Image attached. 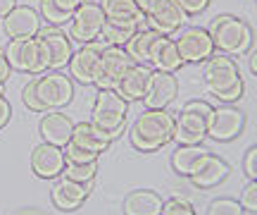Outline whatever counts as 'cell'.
Here are the masks:
<instances>
[{
    "label": "cell",
    "instance_id": "9c48e42d",
    "mask_svg": "<svg viewBox=\"0 0 257 215\" xmlns=\"http://www.w3.org/2000/svg\"><path fill=\"white\" fill-rule=\"evenodd\" d=\"M134 65H136V60L128 55V50L124 46H105L100 53V67H98L93 84L98 89H117L121 77Z\"/></svg>",
    "mask_w": 257,
    "mask_h": 215
},
{
    "label": "cell",
    "instance_id": "4316f807",
    "mask_svg": "<svg viewBox=\"0 0 257 215\" xmlns=\"http://www.w3.org/2000/svg\"><path fill=\"white\" fill-rule=\"evenodd\" d=\"M157 38H160V34H157V31H153V29H148V27H141V29H136V31H134V36L128 38V43L124 48H126L128 55L134 57L136 62L148 65L150 50H153V46H155Z\"/></svg>",
    "mask_w": 257,
    "mask_h": 215
},
{
    "label": "cell",
    "instance_id": "836d02e7",
    "mask_svg": "<svg viewBox=\"0 0 257 215\" xmlns=\"http://www.w3.org/2000/svg\"><path fill=\"white\" fill-rule=\"evenodd\" d=\"M64 158H67V163H95L100 156H98V153H91V151L76 149V146H72V144H67V146H64Z\"/></svg>",
    "mask_w": 257,
    "mask_h": 215
},
{
    "label": "cell",
    "instance_id": "8992f818",
    "mask_svg": "<svg viewBox=\"0 0 257 215\" xmlns=\"http://www.w3.org/2000/svg\"><path fill=\"white\" fill-rule=\"evenodd\" d=\"M212 105L207 101H188L181 108L174 124V141L176 144H202L207 136V120H210Z\"/></svg>",
    "mask_w": 257,
    "mask_h": 215
},
{
    "label": "cell",
    "instance_id": "d6a6232c",
    "mask_svg": "<svg viewBox=\"0 0 257 215\" xmlns=\"http://www.w3.org/2000/svg\"><path fill=\"white\" fill-rule=\"evenodd\" d=\"M238 203L245 213H257V179H248V184L240 191Z\"/></svg>",
    "mask_w": 257,
    "mask_h": 215
},
{
    "label": "cell",
    "instance_id": "f35d334b",
    "mask_svg": "<svg viewBox=\"0 0 257 215\" xmlns=\"http://www.w3.org/2000/svg\"><path fill=\"white\" fill-rule=\"evenodd\" d=\"M10 77H12V67H10L8 57H5V50L0 48V84L5 86V82H8Z\"/></svg>",
    "mask_w": 257,
    "mask_h": 215
},
{
    "label": "cell",
    "instance_id": "ee69618b",
    "mask_svg": "<svg viewBox=\"0 0 257 215\" xmlns=\"http://www.w3.org/2000/svg\"><path fill=\"white\" fill-rule=\"evenodd\" d=\"M79 3H81V0H79Z\"/></svg>",
    "mask_w": 257,
    "mask_h": 215
},
{
    "label": "cell",
    "instance_id": "74e56055",
    "mask_svg": "<svg viewBox=\"0 0 257 215\" xmlns=\"http://www.w3.org/2000/svg\"><path fill=\"white\" fill-rule=\"evenodd\" d=\"M10 117H12V105L5 96H0V129H5L8 127Z\"/></svg>",
    "mask_w": 257,
    "mask_h": 215
},
{
    "label": "cell",
    "instance_id": "8fae6325",
    "mask_svg": "<svg viewBox=\"0 0 257 215\" xmlns=\"http://www.w3.org/2000/svg\"><path fill=\"white\" fill-rule=\"evenodd\" d=\"M176 48L184 57V62H205L210 55H214V41L210 31L202 27H184L176 34Z\"/></svg>",
    "mask_w": 257,
    "mask_h": 215
},
{
    "label": "cell",
    "instance_id": "e575fe53",
    "mask_svg": "<svg viewBox=\"0 0 257 215\" xmlns=\"http://www.w3.org/2000/svg\"><path fill=\"white\" fill-rule=\"evenodd\" d=\"M22 103L27 105L31 112H41V115H43V105H41V101H38V96H36L34 79H31V82H29V84L22 89Z\"/></svg>",
    "mask_w": 257,
    "mask_h": 215
},
{
    "label": "cell",
    "instance_id": "8d00e7d4",
    "mask_svg": "<svg viewBox=\"0 0 257 215\" xmlns=\"http://www.w3.org/2000/svg\"><path fill=\"white\" fill-rule=\"evenodd\" d=\"M243 170H245V177L248 179H255L257 177V144L250 146L245 158H243Z\"/></svg>",
    "mask_w": 257,
    "mask_h": 215
},
{
    "label": "cell",
    "instance_id": "3957f363",
    "mask_svg": "<svg viewBox=\"0 0 257 215\" xmlns=\"http://www.w3.org/2000/svg\"><path fill=\"white\" fill-rule=\"evenodd\" d=\"M5 57L12 69L27 75H43L50 69V53L41 36L34 38H10L5 46Z\"/></svg>",
    "mask_w": 257,
    "mask_h": 215
},
{
    "label": "cell",
    "instance_id": "4fadbf2b",
    "mask_svg": "<svg viewBox=\"0 0 257 215\" xmlns=\"http://www.w3.org/2000/svg\"><path fill=\"white\" fill-rule=\"evenodd\" d=\"M186 12L176 5V0H160L146 15V27L160 36H174L179 29L186 27Z\"/></svg>",
    "mask_w": 257,
    "mask_h": 215
},
{
    "label": "cell",
    "instance_id": "277c9868",
    "mask_svg": "<svg viewBox=\"0 0 257 215\" xmlns=\"http://www.w3.org/2000/svg\"><path fill=\"white\" fill-rule=\"evenodd\" d=\"M128 115V101H124L114 89H98L95 101L91 108V124L98 129L112 134L114 139L119 136V131L126 124Z\"/></svg>",
    "mask_w": 257,
    "mask_h": 215
},
{
    "label": "cell",
    "instance_id": "44dd1931",
    "mask_svg": "<svg viewBox=\"0 0 257 215\" xmlns=\"http://www.w3.org/2000/svg\"><path fill=\"white\" fill-rule=\"evenodd\" d=\"M148 65L153 67V69H162V72H172V75H176V72L186 65L181 53H179V48H176L174 36H160L157 38L153 50H150Z\"/></svg>",
    "mask_w": 257,
    "mask_h": 215
},
{
    "label": "cell",
    "instance_id": "1f68e13d",
    "mask_svg": "<svg viewBox=\"0 0 257 215\" xmlns=\"http://www.w3.org/2000/svg\"><path fill=\"white\" fill-rule=\"evenodd\" d=\"M160 215H198V213H195V208H193V203L188 198L174 196V198H169V201L162 203Z\"/></svg>",
    "mask_w": 257,
    "mask_h": 215
},
{
    "label": "cell",
    "instance_id": "4dcf8cb0",
    "mask_svg": "<svg viewBox=\"0 0 257 215\" xmlns=\"http://www.w3.org/2000/svg\"><path fill=\"white\" fill-rule=\"evenodd\" d=\"M207 215H245V210L233 198H214L207 206Z\"/></svg>",
    "mask_w": 257,
    "mask_h": 215
},
{
    "label": "cell",
    "instance_id": "7a4b0ae2",
    "mask_svg": "<svg viewBox=\"0 0 257 215\" xmlns=\"http://www.w3.org/2000/svg\"><path fill=\"white\" fill-rule=\"evenodd\" d=\"M210 36L214 41V50H219L224 55L240 57L245 55L252 46V27L245 19L233 17V15H219L210 24Z\"/></svg>",
    "mask_w": 257,
    "mask_h": 215
},
{
    "label": "cell",
    "instance_id": "7c38bea8",
    "mask_svg": "<svg viewBox=\"0 0 257 215\" xmlns=\"http://www.w3.org/2000/svg\"><path fill=\"white\" fill-rule=\"evenodd\" d=\"M105 43L102 41H91V43H83L79 46V50H74L72 60H69V77L72 82H79V84L88 86L95 82V75H98V67H100V53Z\"/></svg>",
    "mask_w": 257,
    "mask_h": 215
},
{
    "label": "cell",
    "instance_id": "f546056e",
    "mask_svg": "<svg viewBox=\"0 0 257 215\" xmlns=\"http://www.w3.org/2000/svg\"><path fill=\"white\" fill-rule=\"evenodd\" d=\"M38 15H41V19H46L48 24H53V27H60V24H64V22H69V19H72V12L62 10L55 0H41V10H38Z\"/></svg>",
    "mask_w": 257,
    "mask_h": 215
},
{
    "label": "cell",
    "instance_id": "ac0fdd59",
    "mask_svg": "<svg viewBox=\"0 0 257 215\" xmlns=\"http://www.w3.org/2000/svg\"><path fill=\"white\" fill-rule=\"evenodd\" d=\"M229 172L231 170H229V163H226V160L219 158V156H214V153H207V156L198 163V168L193 170V175L188 179H191L193 187H198V189H214L229 177Z\"/></svg>",
    "mask_w": 257,
    "mask_h": 215
},
{
    "label": "cell",
    "instance_id": "83f0119b",
    "mask_svg": "<svg viewBox=\"0 0 257 215\" xmlns=\"http://www.w3.org/2000/svg\"><path fill=\"white\" fill-rule=\"evenodd\" d=\"M98 175V160L95 163H67L60 177L74 179V182H81V184H91Z\"/></svg>",
    "mask_w": 257,
    "mask_h": 215
},
{
    "label": "cell",
    "instance_id": "603a6c76",
    "mask_svg": "<svg viewBox=\"0 0 257 215\" xmlns=\"http://www.w3.org/2000/svg\"><path fill=\"white\" fill-rule=\"evenodd\" d=\"M150 75H153V67L150 65H136L128 69L126 75L121 77V82L117 84V94L124 98V101H143L146 98V91H148V84H150Z\"/></svg>",
    "mask_w": 257,
    "mask_h": 215
},
{
    "label": "cell",
    "instance_id": "5b68a950",
    "mask_svg": "<svg viewBox=\"0 0 257 215\" xmlns=\"http://www.w3.org/2000/svg\"><path fill=\"white\" fill-rule=\"evenodd\" d=\"M240 82H243L240 79V69L231 55L214 53V55L205 60V65H202V84H205V91L212 94L214 98L224 96Z\"/></svg>",
    "mask_w": 257,
    "mask_h": 215
},
{
    "label": "cell",
    "instance_id": "ba28073f",
    "mask_svg": "<svg viewBox=\"0 0 257 215\" xmlns=\"http://www.w3.org/2000/svg\"><path fill=\"white\" fill-rule=\"evenodd\" d=\"M105 22L107 19H105V12H102L100 3H95V0H81L79 8L74 10L72 19H69V38L79 41V46L98 41Z\"/></svg>",
    "mask_w": 257,
    "mask_h": 215
},
{
    "label": "cell",
    "instance_id": "9a60e30c",
    "mask_svg": "<svg viewBox=\"0 0 257 215\" xmlns=\"http://www.w3.org/2000/svg\"><path fill=\"white\" fill-rule=\"evenodd\" d=\"M64 165H67V158H64V149L60 146L41 141L31 151V170L41 179H57L62 175Z\"/></svg>",
    "mask_w": 257,
    "mask_h": 215
},
{
    "label": "cell",
    "instance_id": "cb8c5ba5",
    "mask_svg": "<svg viewBox=\"0 0 257 215\" xmlns=\"http://www.w3.org/2000/svg\"><path fill=\"white\" fill-rule=\"evenodd\" d=\"M38 36L43 38V43L48 46V53H50V69H62V67L69 65V60H72V55H74V46H72V38L67 36L64 31L53 27V29L41 31Z\"/></svg>",
    "mask_w": 257,
    "mask_h": 215
},
{
    "label": "cell",
    "instance_id": "f1b7e54d",
    "mask_svg": "<svg viewBox=\"0 0 257 215\" xmlns=\"http://www.w3.org/2000/svg\"><path fill=\"white\" fill-rule=\"evenodd\" d=\"M134 36V29L119 27V24H112V22H105V27L100 31V38L105 46H126L128 38Z\"/></svg>",
    "mask_w": 257,
    "mask_h": 215
},
{
    "label": "cell",
    "instance_id": "7bdbcfd3",
    "mask_svg": "<svg viewBox=\"0 0 257 215\" xmlns=\"http://www.w3.org/2000/svg\"><path fill=\"white\" fill-rule=\"evenodd\" d=\"M0 96H5V86L0 84Z\"/></svg>",
    "mask_w": 257,
    "mask_h": 215
},
{
    "label": "cell",
    "instance_id": "484cf974",
    "mask_svg": "<svg viewBox=\"0 0 257 215\" xmlns=\"http://www.w3.org/2000/svg\"><path fill=\"white\" fill-rule=\"evenodd\" d=\"M207 153H210V151L205 149L202 144H179L176 151L172 153V168H174L176 175L191 177L193 170L198 168V163H200Z\"/></svg>",
    "mask_w": 257,
    "mask_h": 215
},
{
    "label": "cell",
    "instance_id": "d6986e66",
    "mask_svg": "<svg viewBox=\"0 0 257 215\" xmlns=\"http://www.w3.org/2000/svg\"><path fill=\"white\" fill-rule=\"evenodd\" d=\"M38 131H41V139L46 141V144H53V146L64 149L72 141L74 122L62 110H50V112H43Z\"/></svg>",
    "mask_w": 257,
    "mask_h": 215
},
{
    "label": "cell",
    "instance_id": "60d3db41",
    "mask_svg": "<svg viewBox=\"0 0 257 215\" xmlns=\"http://www.w3.org/2000/svg\"><path fill=\"white\" fill-rule=\"evenodd\" d=\"M15 5H17V0H0V19L5 17V15H8Z\"/></svg>",
    "mask_w": 257,
    "mask_h": 215
},
{
    "label": "cell",
    "instance_id": "7402d4cb",
    "mask_svg": "<svg viewBox=\"0 0 257 215\" xmlns=\"http://www.w3.org/2000/svg\"><path fill=\"white\" fill-rule=\"evenodd\" d=\"M114 141L112 134L107 131L98 129L95 124L91 122H79V124H74V131H72V146L76 149H83V151H91V153H105V151L110 149V144Z\"/></svg>",
    "mask_w": 257,
    "mask_h": 215
},
{
    "label": "cell",
    "instance_id": "d590c367",
    "mask_svg": "<svg viewBox=\"0 0 257 215\" xmlns=\"http://www.w3.org/2000/svg\"><path fill=\"white\" fill-rule=\"evenodd\" d=\"M212 0H176V5L186 12V17H195V15H202L205 10L210 8Z\"/></svg>",
    "mask_w": 257,
    "mask_h": 215
},
{
    "label": "cell",
    "instance_id": "ffe728a7",
    "mask_svg": "<svg viewBox=\"0 0 257 215\" xmlns=\"http://www.w3.org/2000/svg\"><path fill=\"white\" fill-rule=\"evenodd\" d=\"M100 8L105 12V19L112 24L134 29V31L146 27V15L138 10L136 0H100Z\"/></svg>",
    "mask_w": 257,
    "mask_h": 215
},
{
    "label": "cell",
    "instance_id": "5bb4252c",
    "mask_svg": "<svg viewBox=\"0 0 257 215\" xmlns=\"http://www.w3.org/2000/svg\"><path fill=\"white\" fill-rule=\"evenodd\" d=\"M0 22L8 38H34L41 34V15L29 5H15Z\"/></svg>",
    "mask_w": 257,
    "mask_h": 215
},
{
    "label": "cell",
    "instance_id": "52a82bcc",
    "mask_svg": "<svg viewBox=\"0 0 257 215\" xmlns=\"http://www.w3.org/2000/svg\"><path fill=\"white\" fill-rule=\"evenodd\" d=\"M34 86H36L38 101L43 105V112L62 110L74 98L72 77L62 75L60 69H50V72H43L41 77H34Z\"/></svg>",
    "mask_w": 257,
    "mask_h": 215
},
{
    "label": "cell",
    "instance_id": "e0dca14e",
    "mask_svg": "<svg viewBox=\"0 0 257 215\" xmlns=\"http://www.w3.org/2000/svg\"><path fill=\"white\" fill-rule=\"evenodd\" d=\"M88 191H91V184H81V182H74V179L60 177L50 189V201L57 210H76L88 198Z\"/></svg>",
    "mask_w": 257,
    "mask_h": 215
},
{
    "label": "cell",
    "instance_id": "30bf717a",
    "mask_svg": "<svg viewBox=\"0 0 257 215\" xmlns=\"http://www.w3.org/2000/svg\"><path fill=\"white\" fill-rule=\"evenodd\" d=\"M243 127H245V112L238 110L236 105L224 103L219 108H212L207 120V136L214 141H233L240 136Z\"/></svg>",
    "mask_w": 257,
    "mask_h": 215
},
{
    "label": "cell",
    "instance_id": "6da1fadb",
    "mask_svg": "<svg viewBox=\"0 0 257 215\" xmlns=\"http://www.w3.org/2000/svg\"><path fill=\"white\" fill-rule=\"evenodd\" d=\"M174 124L176 117L167 108H146L131 124L128 141L141 153L160 151L174 141Z\"/></svg>",
    "mask_w": 257,
    "mask_h": 215
},
{
    "label": "cell",
    "instance_id": "d4e9b609",
    "mask_svg": "<svg viewBox=\"0 0 257 215\" xmlns=\"http://www.w3.org/2000/svg\"><path fill=\"white\" fill-rule=\"evenodd\" d=\"M162 198L157 191L153 189H136L126 194L124 203H121V210L124 215H160L162 210Z\"/></svg>",
    "mask_w": 257,
    "mask_h": 215
},
{
    "label": "cell",
    "instance_id": "2e32d148",
    "mask_svg": "<svg viewBox=\"0 0 257 215\" xmlns=\"http://www.w3.org/2000/svg\"><path fill=\"white\" fill-rule=\"evenodd\" d=\"M179 96V82L176 75L172 72H162V69H153L150 75V84H148L146 98L143 103L146 108H169V103Z\"/></svg>",
    "mask_w": 257,
    "mask_h": 215
},
{
    "label": "cell",
    "instance_id": "ab89813d",
    "mask_svg": "<svg viewBox=\"0 0 257 215\" xmlns=\"http://www.w3.org/2000/svg\"><path fill=\"white\" fill-rule=\"evenodd\" d=\"M157 3H160V0H136L138 10H141V12H143V15H148V12H150V10L155 8Z\"/></svg>",
    "mask_w": 257,
    "mask_h": 215
},
{
    "label": "cell",
    "instance_id": "b9f144b4",
    "mask_svg": "<svg viewBox=\"0 0 257 215\" xmlns=\"http://www.w3.org/2000/svg\"><path fill=\"white\" fill-rule=\"evenodd\" d=\"M248 65H250V72L257 77V50H252V55L248 57Z\"/></svg>",
    "mask_w": 257,
    "mask_h": 215
},
{
    "label": "cell",
    "instance_id": "f6af8a7d",
    "mask_svg": "<svg viewBox=\"0 0 257 215\" xmlns=\"http://www.w3.org/2000/svg\"><path fill=\"white\" fill-rule=\"evenodd\" d=\"M255 3H257V0H255Z\"/></svg>",
    "mask_w": 257,
    "mask_h": 215
}]
</instances>
